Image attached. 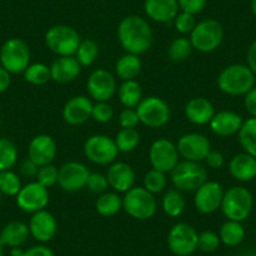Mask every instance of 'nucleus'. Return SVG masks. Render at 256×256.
I'll return each instance as SVG.
<instances>
[{
  "label": "nucleus",
  "mask_w": 256,
  "mask_h": 256,
  "mask_svg": "<svg viewBox=\"0 0 256 256\" xmlns=\"http://www.w3.org/2000/svg\"><path fill=\"white\" fill-rule=\"evenodd\" d=\"M117 36L122 48L127 53L136 56L146 53L151 48L154 39L151 26L140 16H128L123 18L118 24Z\"/></svg>",
  "instance_id": "obj_1"
},
{
  "label": "nucleus",
  "mask_w": 256,
  "mask_h": 256,
  "mask_svg": "<svg viewBox=\"0 0 256 256\" xmlns=\"http://www.w3.org/2000/svg\"><path fill=\"white\" fill-rule=\"evenodd\" d=\"M256 76L248 64H231L224 68L218 78V90L228 96L238 97L245 96L255 87Z\"/></svg>",
  "instance_id": "obj_2"
},
{
  "label": "nucleus",
  "mask_w": 256,
  "mask_h": 256,
  "mask_svg": "<svg viewBox=\"0 0 256 256\" xmlns=\"http://www.w3.org/2000/svg\"><path fill=\"white\" fill-rule=\"evenodd\" d=\"M254 208V198L251 192L244 186H232L224 194L221 210L228 220L241 221L250 216Z\"/></svg>",
  "instance_id": "obj_3"
},
{
  "label": "nucleus",
  "mask_w": 256,
  "mask_h": 256,
  "mask_svg": "<svg viewBox=\"0 0 256 256\" xmlns=\"http://www.w3.org/2000/svg\"><path fill=\"white\" fill-rule=\"evenodd\" d=\"M30 64V49L20 38H10L0 48V66L10 74H20Z\"/></svg>",
  "instance_id": "obj_4"
},
{
  "label": "nucleus",
  "mask_w": 256,
  "mask_h": 256,
  "mask_svg": "<svg viewBox=\"0 0 256 256\" xmlns=\"http://www.w3.org/2000/svg\"><path fill=\"white\" fill-rule=\"evenodd\" d=\"M44 40L49 50L58 56H73L80 43V36L72 26L56 24L46 30Z\"/></svg>",
  "instance_id": "obj_5"
},
{
  "label": "nucleus",
  "mask_w": 256,
  "mask_h": 256,
  "mask_svg": "<svg viewBox=\"0 0 256 256\" xmlns=\"http://www.w3.org/2000/svg\"><path fill=\"white\" fill-rule=\"evenodd\" d=\"M123 210L136 220H148L156 214L157 201L154 194L147 191L144 187L134 186L124 194Z\"/></svg>",
  "instance_id": "obj_6"
},
{
  "label": "nucleus",
  "mask_w": 256,
  "mask_h": 256,
  "mask_svg": "<svg viewBox=\"0 0 256 256\" xmlns=\"http://www.w3.org/2000/svg\"><path fill=\"white\" fill-rule=\"evenodd\" d=\"M224 39V28L216 19H205L196 24L190 34L192 48L201 53H211L221 46Z\"/></svg>",
  "instance_id": "obj_7"
},
{
  "label": "nucleus",
  "mask_w": 256,
  "mask_h": 256,
  "mask_svg": "<svg viewBox=\"0 0 256 256\" xmlns=\"http://www.w3.org/2000/svg\"><path fill=\"white\" fill-rule=\"evenodd\" d=\"M171 181L178 191L195 192L208 181V172L200 162L184 160L171 171Z\"/></svg>",
  "instance_id": "obj_8"
},
{
  "label": "nucleus",
  "mask_w": 256,
  "mask_h": 256,
  "mask_svg": "<svg viewBox=\"0 0 256 256\" xmlns=\"http://www.w3.org/2000/svg\"><path fill=\"white\" fill-rule=\"evenodd\" d=\"M140 122L148 128H161L170 120L171 110L168 104L160 97L142 98L136 107Z\"/></svg>",
  "instance_id": "obj_9"
},
{
  "label": "nucleus",
  "mask_w": 256,
  "mask_h": 256,
  "mask_svg": "<svg viewBox=\"0 0 256 256\" xmlns=\"http://www.w3.org/2000/svg\"><path fill=\"white\" fill-rule=\"evenodd\" d=\"M167 245L176 256H190L198 250V234L186 222L174 225L167 236Z\"/></svg>",
  "instance_id": "obj_10"
},
{
  "label": "nucleus",
  "mask_w": 256,
  "mask_h": 256,
  "mask_svg": "<svg viewBox=\"0 0 256 256\" xmlns=\"http://www.w3.org/2000/svg\"><path fill=\"white\" fill-rule=\"evenodd\" d=\"M84 156L96 164H110L117 158L118 151L114 140L106 134L88 137L83 146Z\"/></svg>",
  "instance_id": "obj_11"
},
{
  "label": "nucleus",
  "mask_w": 256,
  "mask_h": 256,
  "mask_svg": "<svg viewBox=\"0 0 256 256\" xmlns=\"http://www.w3.org/2000/svg\"><path fill=\"white\" fill-rule=\"evenodd\" d=\"M16 198V205L23 212L34 214L46 210L49 204V191L38 181H34L24 184Z\"/></svg>",
  "instance_id": "obj_12"
},
{
  "label": "nucleus",
  "mask_w": 256,
  "mask_h": 256,
  "mask_svg": "<svg viewBox=\"0 0 256 256\" xmlns=\"http://www.w3.org/2000/svg\"><path fill=\"white\" fill-rule=\"evenodd\" d=\"M178 151L176 144L167 138H158L151 144L148 152L150 164L152 168L167 174L178 164Z\"/></svg>",
  "instance_id": "obj_13"
},
{
  "label": "nucleus",
  "mask_w": 256,
  "mask_h": 256,
  "mask_svg": "<svg viewBox=\"0 0 256 256\" xmlns=\"http://www.w3.org/2000/svg\"><path fill=\"white\" fill-rule=\"evenodd\" d=\"M178 154L186 161H205L211 151V144L206 136L201 134H186L177 141Z\"/></svg>",
  "instance_id": "obj_14"
},
{
  "label": "nucleus",
  "mask_w": 256,
  "mask_h": 256,
  "mask_svg": "<svg viewBox=\"0 0 256 256\" xmlns=\"http://www.w3.org/2000/svg\"><path fill=\"white\" fill-rule=\"evenodd\" d=\"M90 172L87 166L77 161L64 164L58 172V184L63 191L77 192L87 186Z\"/></svg>",
  "instance_id": "obj_15"
},
{
  "label": "nucleus",
  "mask_w": 256,
  "mask_h": 256,
  "mask_svg": "<svg viewBox=\"0 0 256 256\" xmlns=\"http://www.w3.org/2000/svg\"><path fill=\"white\" fill-rule=\"evenodd\" d=\"M222 186L216 181H206L195 191L194 204L198 212L214 214L221 208L224 198Z\"/></svg>",
  "instance_id": "obj_16"
},
{
  "label": "nucleus",
  "mask_w": 256,
  "mask_h": 256,
  "mask_svg": "<svg viewBox=\"0 0 256 256\" xmlns=\"http://www.w3.org/2000/svg\"><path fill=\"white\" fill-rule=\"evenodd\" d=\"M87 90L90 98L97 102H108L117 90L116 78L106 70H96L87 80Z\"/></svg>",
  "instance_id": "obj_17"
},
{
  "label": "nucleus",
  "mask_w": 256,
  "mask_h": 256,
  "mask_svg": "<svg viewBox=\"0 0 256 256\" xmlns=\"http://www.w3.org/2000/svg\"><path fill=\"white\" fill-rule=\"evenodd\" d=\"M29 231L33 236L34 240L38 242H48L58 231V224L53 214L46 210H40L38 212L32 214V218L29 220Z\"/></svg>",
  "instance_id": "obj_18"
},
{
  "label": "nucleus",
  "mask_w": 256,
  "mask_h": 256,
  "mask_svg": "<svg viewBox=\"0 0 256 256\" xmlns=\"http://www.w3.org/2000/svg\"><path fill=\"white\" fill-rule=\"evenodd\" d=\"M56 156V144L49 134H38L33 137L28 147V158L38 167L53 162Z\"/></svg>",
  "instance_id": "obj_19"
},
{
  "label": "nucleus",
  "mask_w": 256,
  "mask_h": 256,
  "mask_svg": "<svg viewBox=\"0 0 256 256\" xmlns=\"http://www.w3.org/2000/svg\"><path fill=\"white\" fill-rule=\"evenodd\" d=\"M93 103L86 96H76L66 102L62 116L64 122L70 126H80L92 118Z\"/></svg>",
  "instance_id": "obj_20"
},
{
  "label": "nucleus",
  "mask_w": 256,
  "mask_h": 256,
  "mask_svg": "<svg viewBox=\"0 0 256 256\" xmlns=\"http://www.w3.org/2000/svg\"><path fill=\"white\" fill-rule=\"evenodd\" d=\"M107 180L110 187H112L116 192H126L134 186L136 174L134 168L126 162H113L107 171Z\"/></svg>",
  "instance_id": "obj_21"
},
{
  "label": "nucleus",
  "mask_w": 256,
  "mask_h": 256,
  "mask_svg": "<svg viewBox=\"0 0 256 256\" xmlns=\"http://www.w3.org/2000/svg\"><path fill=\"white\" fill-rule=\"evenodd\" d=\"M244 120L238 113L232 110H221L215 113L211 120L210 124L211 131L220 137H230L238 134Z\"/></svg>",
  "instance_id": "obj_22"
},
{
  "label": "nucleus",
  "mask_w": 256,
  "mask_h": 256,
  "mask_svg": "<svg viewBox=\"0 0 256 256\" xmlns=\"http://www.w3.org/2000/svg\"><path fill=\"white\" fill-rule=\"evenodd\" d=\"M144 9L150 19L158 23H167L178 14L177 0H144Z\"/></svg>",
  "instance_id": "obj_23"
},
{
  "label": "nucleus",
  "mask_w": 256,
  "mask_h": 256,
  "mask_svg": "<svg viewBox=\"0 0 256 256\" xmlns=\"http://www.w3.org/2000/svg\"><path fill=\"white\" fill-rule=\"evenodd\" d=\"M215 114L212 103L204 97H195L184 106V116L194 124H208Z\"/></svg>",
  "instance_id": "obj_24"
},
{
  "label": "nucleus",
  "mask_w": 256,
  "mask_h": 256,
  "mask_svg": "<svg viewBox=\"0 0 256 256\" xmlns=\"http://www.w3.org/2000/svg\"><path fill=\"white\" fill-rule=\"evenodd\" d=\"M80 73V64L76 56H59L52 63V80L56 83H70L74 80Z\"/></svg>",
  "instance_id": "obj_25"
},
{
  "label": "nucleus",
  "mask_w": 256,
  "mask_h": 256,
  "mask_svg": "<svg viewBox=\"0 0 256 256\" xmlns=\"http://www.w3.org/2000/svg\"><path fill=\"white\" fill-rule=\"evenodd\" d=\"M228 171L236 181H252L256 177V158L246 152L235 154L230 160Z\"/></svg>",
  "instance_id": "obj_26"
},
{
  "label": "nucleus",
  "mask_w": 256,
  "mask_h": 256,
  "mask_svg": "<svg viewBox=\"0 0 256 256\" xmlns=\"http://www.w3.org/2000/svg\"><path fill=\"white\" fill-rule=\"evenodd\" d=\"M30 231L29 226L22 221H10L4 226V228L0 232V240L4 246L9 248H18L22 246L28 240Z\"/></svg>",
  "instance_id": "obj_27"
},
{
  "label": "nucleus",
  "mask_w": 256,
  "mask_h": 256,
  "mask_svg": "<svg viewBox=\"0 0 256 256\" xmlns=\"http://www.w3.org/2000/svg\"><path fill=\"white\" fill-rule=\"evenodd\" d=\"M116 74L122 80H132L142 70V62L140 59V56L131 53L123 54L118 60L116 62Z\"/></svg>",
  "instance_id": "obj_28"
},
{
  "label": "nucleus",
  "mask_w": 256,
  "mask_h": 256,
  "mask_svg": "<svg viewBox=\"0 0 256 256\" xmlns=\"http://www.w3.org/2000/svg\"><path fill=\"white\" fill-rule=\"evenodd\" d=\"M118 98L126 108H136L144 98L141 84L136 80H123L118 88Z\"/></svg>",
  "instance_id": "obj_29"
},
{
  "label": "nucleus",
  "mask_w": 256,
  "mask_h": 256,
  "mask_svg": "<svg viewBox=\"0 0 256 256\" xmlns=\"http://www.w3.org/2000/svg\"><path fill=\"white\" fill-rule=\"evenodd\" d=\"M218 238L224 245L235 248V246L240 245L245 238V228L238 221L228 220L221 226Z\"/></svg>",
  "instance_id": "obj_30"
},
{
  "label": "nucleus",
  "mask_w": 256,
  "mask_h": 256,
  "mask_svg": "<svg viewBox=\"0 0 256 256\" xmlns=\"http://www.w3.org/2000/svg\"><path fill=\"white\" fill-rule=\"evenodd\" d=\"M238 144L244 152L256 158V118L251 117L244 120L238 131Z\"/></svg>",
  "instance_id": "obj_31"
},
{
  "label": "nucleus",
  "mask_w": 256,
  "mask_h": 256,
  "mask_svg": "<svg viewBox=\"0 0 256 256\" xmlns=\"http://www.w3.org/2000/svg\"><path fill=\"white\" fill-rule=\"evenodd\" d=\"M123 208V200L117 192H104L96 201V210L100 216H114Z\"/></svg>",
  "instance_id": "obj_32"
},
{
  "label": "nucleus",
  "mask_w": 256,
  "mask_h": 256,
  "mask_svg": "<svg viewBox=\"0 0 256 256\" xmlns=\"http://www.w3.org/2000/svg\"><path fill=\"white\" fill-rule=\"evenodd\" d=\"M186 208V201L178 190H168L162 198V210L170 218H178Z\"/></svg>",
  "instance_id": "obj_33"
},
{
  "label": "nucleus",
  "mask_w": 256,
  "mask_h": 256,
  "mask_svg": "<svg viewBox=\"0 0 256 256\" xmlns=\"http://www.w3.org/2000/svg\"><path fill=\"white\" fill-rule=\"evenodd\" d=\"M18 161V148L12 140L0 137V172L8 171Z\"/></svg>",
  "instance_id": "obj_34"
},
{
  "label": "nucleus",
  "mask_w": 256,
  "mask_h": 256,
  "mask_svg": "<svg viewBox=\"0 0 256 256\" xmlns=\"http://www.w3.org/2000/svg\"><path fill=\"white\" fill-rule=\"evenodd\" d=\"M98 54H100L98 44L92 39H84L80 40L74 56L80 64V67H90L97 60Z\"/></svg>",
  "instance_id": "obj_35"
},
{
  "label": "nucleus",
  "mask_w": 256,
  "mask_h": 256,
  "mask_svg": "<svg viewBox=\"0 0 256 256\" xmlns=\"http://www.w3.org/2000/svg\"><path fill=\"white\" fill-rule=\"evenodd\" d=\"M140 140H141V136L136 128H122L116 136L114 142L117 144L118 151L128 154L137 148Z\"/></svg>",
  "instance_id": "obj_36"
},
{
  "label": "nucleus",
  "mask_w": 256,
  "mask_h": 256,
  "mask_svg": "<svg viewBox=\"0 0 256 256\" xmlns=\"http://www.w3.org/2000/svg\"><path fill=\"white\" fill-rule=\"evenodd\" d=\"M23 74L24 80L33 86H43L52 80L50 67L44 63L29 64Z\"/></svg>",
  "instance_id": "obj_37"
},
{
  "label": "nucleus",
  "mask_w": 256,
  "mask_h": 256,
  "mask_svg": "<svg viewBox=\"0 0 256 256\" xmlns=\"http://www.w3.org/2000/svg\"><path fill=\"white\" fill-rule=\"evenodd\" d=\"M192 44L190 42V38L186 36H180V38L174 39L168 46V56L171 60L184 62L192 53Z\"/></svg>",
  "instance_id": "obj_38"
},
{
  "label": "nucleus",
  "mask_w": 256,
  "mask_h": 256,
  "mask_svg": "<svg viewBox=\"0 0 256 256\" xmlns=\"http://www.w3.org/2000/svg\"><path fill=\"white\" fill-rule=\"evenodd\" d=\"M23 187L20 178L12 170L0 172V194L6 196H16Z\"/></svg>",
  "instance_id": "obj_39"
},
{
  "label": "nucleus",
  "mask_w": 256,
  "mask_h": 256,
  "mask_svg": "<svg viewBox=\"0 0 256 256\" xmlns=\"http://www.w3.org/2000/svg\"><path fill=\"white\" fill-rule=\"evenodd\" d=\"M167 177L164 172L152 168L144 177V187L151 194H160L166 188Z\"/></svg>",
  "instance_id": "obj_40"
},
{
  "label": "nucleus",
  "mask_w": 256,
  "mask_h": 256,
  "mask_svg": "<svg viewBox=\"0 0 256 256\" xmlns=\"http://www.w3.org/2000/svg\"><path fill=\"white\" fill-rule=\"evenodd\" d=\"M58 172L59 170L52 164L39 167L38 174H36V181L43 184L44 187L49 188V187L58 184Z\"/></svg>",
  "instance_id": "obj_41"
},
{
  "label": "nucleus",
  "mask_w": 256,
  "mask_h": 256,
  "mask_svg": "<svg viewBox=\"0 0 256 256\" xmlns=\"http://www.w3.org/2000/svg\"><path fill=\"white\" fill-rule=\"evenodd\" d=\"M220 238L214 231H202L201 234H198V248L204 252H214V251H216L220 246Z\"/></svg>",
  "instance_id": "obj_42"
},
{
  "label": "nucleus",
  "mask_w": 256,
  "mask_h": 256,
  "mask_svg": "<svg viewBox=\"0 0 256 256\" xmlns=\"http://www.w3.org/2000/svg\"><path fill=\"white\" fill-rule=\"evenodd\" d=\"M174 28L182 36H186V34H191V32L194 30V28L196 26V19L195 16L192 14L184 13V12H181L176 16V18L174 19Z\"/></svg>",
  "instance_id": "obj_43"
},
{
  "label": "nucleus",
  "mask_w": 256,
  "mask_h": 256,
  "mask_svg": "<svg viewBox=\"0 0 256 256\" xmlns=\"http://www.w3.org/2000/svg\"><path fill=\"white\" fill-rule=\"evenodd\" d=\"M108 186H110V184H108L107 176L103 174L94 172V174H90L87 181V186L86 187H87L90 192L96 194V195H102V194L107 192Z\"/></svg>",
  "instance_id": "obj_44"
},
{
  "label": "nucleus",
  "mask_w": 256,
  "mask_h": 256,
  "mask_svg": "<svg viewBox=\"0 0 256 256\" xmlns=\"http://www.w3.org/2000/svg\"><path fill=\"white\" fill-rule=\"evenodd\" d=\"M92 118L98 123H107L113 118V110L107 102H97L93 104Z\"/></svg>",
  "instance_id": "obj_45"
},
{
  "label": "nucleus",
  "mask_w": 256,
  "mask_h": 256,
  "mask_svg": "<svg viewBox=\"0 0 256 256\" xmlns=\"http://www.w3.org/2000/svg\"><path fill=\"white\" fill-rule=\"evenodd\" d=\"M118 120H120V126L122 128H136V126L140 123L136 108H124L120 113Z\"/></svg>",
  "instance_id": "obj_46"
},
{
  "label": "nucleus",
  "mask_w": 256,
  "mask_h": 256,
  "mask_svg": "<svg viewBox=\"0 0 256 256\" xmlns=\"http://www.w3.org/2000/svg\"><path fill=\"white\" fill-rule=\"evenodd\" d=\"M206 2L208 0H177L181 12L192 14V16L201 13L206 6Z\"/></svg>",
  "instance_id": "obj_47"
},
{
  "label": "nucleus",
  "mask_w": 256,
  "mask_h": 256,
  "mask_svg": "<svg viewBox=\"0 0 256 256\" xmlns=\"http://www.w3.org/2000/svg\"><path fill=\"white\" fill-rule=\"evenodd\" d=\"M205 161H206V164H208V166L210 167V168L218 170V168H221V167L224 166V162H225V157H224V154H221V152L212 151V150H211V151L208 152V156H206Z\"/></svg>",
  "instance_id": "obj_48"
},
{
  "label": "nucleus",
  "mask_w": 256,
  "mask_h": 256,
  "mask_svg": "<svg viewBox=\"0 0 256 256\" xmlns=\"http://www.w3.org/2000/svg\"><path fill=\"white\" fill-rule=\"evenodd\" d=\"M244 106L251 117L256 118V87L244 96Z\"/></svg>",
  "instance_id": "obj_49"
},
{
  "label": "nucleus",
  "mask_w": 256,
  "mask_h": 256,
  "mask_svg": "<svg viewBox=\"0 0 256 256\" xmlns=\"http://www.w3.org/2000/svg\"><path fill=\"white\" fill-rule=\"evenodd\" d=\"M24 256H54V252L48 246L36 245L24 251Z\"/></svg>",
  "instance_id": "obj_50"
},
{
  "label": "nucleus",
  "mask_w": 256,
  "mask_h": 256,
  "mask_svg": "<svg viewBox=\"0 0 256 256\" xmlns=\"http://www.w3.org/2000/svg\"><path fill=\"white\" fill-rule=\"evenodd\" d=\"M38 170H39V167L36 166V164H34L30 158L24 160L20 164V172L26 177L36 176V174H38Z\"/></svg>",
  "instance_id": "obj_51"
},
{
  "label": "nucleus",
  "mask_w": 256,
  "mask_h": 256,
  "mask_svg": "<svg viewBox=\"0 0 256 256\" xmlns=\"http://www.w3.org/2000/svg\"><path fill=\"white\" fill-rule=\"evenodd\" d=\"M246 60H248V67L250 68V70H252L254 74L256 76V39L251 43L250 48H248Z\"/></svg>",
  "instance_id": "obj_52"
},
{
  "label": "nucleus",
  "mask_w": 256,
  "mask_h": 256,
  "mask_svg": "<svg viewBox=\"0 0 256 256\" xmlns=\"http://www.w3.org/2000/svg\"><path fill=\"white\" fill-rule=\"evenodd\" d=\"M10 73L6 70H4L2 66H0V93L6 92L9 87H10L12 78Z\"/></svg>",
  "instance_id": "obj_53"
},
{
  "label": "nucleus",
  "mask_w": 256,
  "mask_h": 256,
  "mask_svg": "<svg viewBox=\"0 0 256 256\" xmlns=\"http://www.w3.org/2000/svg\"><path fill=\"white\" fill-rule=\"evenodd\" d=\"M24 251L26 250H23L20 246H18V248H12L10 256H24Z\"/></svg>",
  "instance_id": "obj_54"
},
{
  "label": "nucleus",
  "mask_w": 256,
  "mask_h": 256,
  "mask_svg": "<svg viewBox=\"0 0 256 256\" xmlns=\"http://www.w3.org/2000/svg\"><path fill=\"white\" fill-rule=\"evenodd\" d=\"M251 12L256 18V0H251Z\"/></svg>",
  "instance_id": "obj_55"
},
{
  "label": "nucleus",
  "mask_w": 256,
  "mask_h": 256,
  "mask_svg": "<svg viewBox=\"0 0 256 256\" xmlns=\"http://www.w3.org/2000/svg\"><path fill=\"white\" fill-rule=\"evenodd\" d=\"M3 242H2V240H0V256H3Z\"/></svg>",
  "instance_id": "obj_56"
},
{
  "label": "nucleus",
  "mask_w": 256,
  "mask_h": 256,
  "mask_svg": "<svg viewBox=\"0 0 256 256\" xmlns=\"http://www.w3.org/2000/svg\"><path fill=\"white\" fill-rule=\"evenodd\" d=\"M254 256H256V252H255V255H254Z\"/></svg>",
  "instance_id": "obj_57"
},
{
  "label": "nucleus",
  "mask_w": 256,
  "mask_h": 256,
  "mask_svg": "<svg viewBox=\"0 0 256 256\" xmlns=\"http://www.w3.org/2000/svg\"><path fill=\"white\" fill-rule=\"evenodd\" d=\"M0 195H2V194H0Z\"/></svg>",
  "instance_id": "obj_58"
}]
</instances>
